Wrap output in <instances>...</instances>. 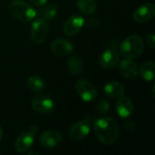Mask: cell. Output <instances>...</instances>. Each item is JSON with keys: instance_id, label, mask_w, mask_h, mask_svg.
I'll return each instance as SVG.
<instances>
[{"instance_id": "6da1fadb", "label": "cell", "mask_w": 155, "mask_h": 155, "mask_svg": "<svg viewBox=\"0 0 155 155\" xmlns=\"http://www.w3.org/2000/svg\"><path fill=\"white\" fill-rule=\"evenodd\" d=\"M94 131L98 141L104 145L114 143L120 134V126L116 120L111 117L98 118L94 124Z\"/></svg>"}, {"instance_id": "7a4b0ae2", "label": "cell", "mask_w": 155, "mask_h": 155, "mask_svg": "<svg viewBox=\"0 0 155 155\" xmlns=\"http://www.w3.org/2000/svg\"><path fill=\"white\" fill-rule=\"evenodd\" d=\"M144 48V43L142 36L133 35L126 37L120 45V54L127 59H135L139 57Z\"/></svg>"}, {"instance_id": "3957f363", "label": "cell", "mask_w": 155, "mask_h": 155, "mask_svg": "<svg viewBox=\"0 0 155 155\" xmlns=\"http://www.w3.org/2000/svg\"><path fill=\"white\" fill-rule=\"evenodd\" d=\"M9 13L17 20L27 23L36 16V11L31 5L23 0H13L8 5Z\"/></svg>"}, {"instance_id": "277c9868", "label": "cell", "mask_w": 155, "mask_h": 155, "mask_svg": "<svg viewBox=\"0 0 155 155\" xmlns=\"http://www.w3.org/2000/svg\"><path fill=\"white\" fill-rule=\"evenodd\" d=\"M37 132V126L32 125L28 131L23 132L15 140V149L19 153H24L28 152L35 141V135Z\"/></svg>"}, {"instance_id": "5b68a950", "label": "cell", "mask_w": 155, "mask_h": 155, "mask_svg": "<svg viewBox=\"0 0 155 155\" xmlns=\"http://www.w3.org/2000/svg\"><path fill=\"white\" fill-rule=\"evenodd\" d=\"M75 92L84 102H92L97 96L96 87L87 79H81L76 82Z\"/></svg>"}, {"instance_id": "8992f818", "label": "cell", "mask_w": 155, "mask_h": 155, "mask_svg": "<svg viewBox=\"0 0 155 155\" xmlns=\"http://www.w3.org/2000/svg\"><path fill=\"white\" fill-rule=\"evenodd\" d=\"M31 104L33 109L38 114H48L53 113L54 110V102L49 96L45 94L34 96Z\"/></svg>"}, {"instance_id": "52a82bcc", "label": "cell", "mask_w": 155, "mask_h": 155, "mask_svg": "<svg viewBox=\"0 0 155 155\" xmlns=\"http://www.w3.org/2000/svg\"><path fill=\"white\" fill-rule=\"evenodd\" d=\"M48 25L43 18L36 19L31 26V38L35 44H42L48 35Z\"/></svg>"}, {"instance_id": "ba28073f", "label": "cell", "mask_w": 155, "mask_h": 155, "mask_svg": "<svg viewBox=\"0 0 155 155\" xmlns=\"http://www.w3.org/2000/svg\"><path fill=\"white\" fill-rule=\"evenodd\" d=\"M63 141V135L60 132L55 130H49L43 132L40 134L39 142L45 149H52L56 147Z\"/></svg>"}, {"instance_id": "9c48e42d", "label": "cell", "mask_w": 155, "mask_h": 155, "mask_svg": "<svg viewBox=\"0 0 155 155\" xmlns=\"http://www.w3.org/2000/svg\"><path fill=\"white\" fill-rule=\"evenodd\" d=\"M84 25V19L82 15H72L64 25V33L67 36H74L77 35Z\"/></svg>"}, {"instance_id": "30bf717a", "label": "cell", "mask_w": 155, "mask_h": 155, "mask_svg": "<svg viewBox=\"0 0 155 155\" xmlns=\"http://www.w3.org/2000/svg\"><path fill=\"white\" fill-rule=\"evenodd\" d=\"M91 131V125L88 120L79 121L74 124L69 130V135L74 141H80L86 137Z\"/></svg>"}, {"instance_id": "8fae6325", "label": "cell", "mask_w": 155, "mask_h": 155, "mask_svg": "<svg viewBox=\"0 0 155 155\" xmlns=\"http://www.w3.org/2000/svg\"><path fill=\"white\" fill-rule=\"evenodd\" d=\"M154 15V5L153 3H145L134 11L133 17L137 23H145L153 19Z\"/></svg>"}, {"instance_id": "7c38bea8", "label": "cell", "mask_w": 155, "mask_h": 155, "mask_svg": "<svg viewBox=\"0 0 155 155\" xmlns=\"http://www.w3.org/2000/svg\"><path fill=\"white\" fill-rule=\"evenodd\" d=\"M120 62V54L119 52L114 48H109L103 52L100 56L99 63L103 68L112 69L115 67Z\"/></svg>"}, {"instance_id": "4fadbf2b", "label": "cell", "mask_w": 155, "mask_h": 155, "mask_svg": "<svg viewBox=\"0 0 155 155\" xmlns=\"http://www.w3.org/2000/svg\"><path fill=\"white\" fill-rule=\"evenodd\" d=\"M134 111V105L132 100L127 96H121L116 103V113L123 119L131 117Z\"/></svg>"}, {"instance_id": "5bb4252c", "label": "cell", "mask_w": 155, "mask_h": 155, "mask_svg": "<svg viewBox=\"0 0 155 155\" xmlns=\"http://www.w3.org/2000/svg\"><path fill=\"white\" fill-rule=\"evenodd\" d=\"M74 45L64 38H57L51 44L52 52L58 56H66L74 52Z\"/></svg>"}, {"instance_id": "9a60e30c", "label": "cell", "mask_w": 155, "mask_h": 155, "mask_svg": "<svg viewBox=\"0 0 155 155\" xmlns=\"http://www.w3.org/2000/svg\"><path fill=\"white\" fill-rule=\"evenodd\" d=\"M119 63H120L119 70H120L121 74L124 77L130 79V80H133L138 76L139 67L134 61H133L132 59L125 58L124 60H123Z\"/></svg>"}, {"instance_id": "2e32d148", "label": "cell", "mask_w": 155, "mask_h": 155, "mask_svg": "<svg viewBox=\"0 0 155 155\" xmlns=\"http://www.w3.org/2000/svg\"><path fill=\"white\" fill-rule=\"evenodd\" d=\"M104 91L108 97H111L114 99L120 98L121 96L124 94V85L117 81H112V82L107 83L104 87Z\"/></svg>"}, {"instance_id": "e0dca14e", "label": "cell", "mask_w": 155, "mask_h": 155, "mask_svg": "<svg viewBox=\"0 0 155 155\" xmlns=\"http://www.w3.org/2000/svg\"><path fill=\"white\" fill-rule=\"evenodd\" d=\"M67 68L68 71L73 74V75H78L80 74L83 70H84V63L81 57L78 55H72L69 57L67 61Z\"/></svg>"}, {"instance_id": "ac0fdd59", "label": "cell", "mask_w": 155, "mask_h": 155, "mask_svg": "<svg viewBox=\"0 0 155 155\" xmlns=\"http://www.w3.org/2000/svg\"><path fill=\"white\" fill-rule=\"evenodd\" d=\"M139 74L145 81H153L155 78V64L153 62L143 63L139 69Z\"/></svg>"}, {"instance_id": "d6986e66", "label": "cell", "mask_w": 155, "mask_h": 155, "mask_svg": "<svg viewBox=\"0 0 155 155\" xmlns=\"http://www.w3.org/2000/svg\"><path fill=\"white\" fill-rule=\"evenodd\" d=\"M57 6L55 4H49V5H44L41 8H39L37 14L40 15L41 18L45 20H50L56 16L57 15Z\"/></svg>"}, {"instance_id": "ffe728a7", "label": "cell", "mask_w": 155, "mask_h": 155, "mask_svg": "<svg viewBox=\"0 0 155 155\" xmlns=\"http://www.w3.org/2000/svg\"><path fill=\"white\" fill-rule=\"evenodd\" d=\"M78 9L84 15H91L96 11L97 4L95 0H76Z\"/></svg>"}, {"instance_id": "44dd1931", "label": "cell", "mask_w": 155, "mask_h": 155, "mask_svg": "<svg viewBox=\"0 0 155 155\" xmlns=\"http://www.w3.org/2000/svg\"><path fill=\"white\" fill-rule=\"evenodd\" d=\"M27 86L29 87L30 90L35 93H40L44 91L45 87L44 80L36 74L29 76V78L27 79Z\"/></svg>"}, {"instance_id": "7402d4cb", "label": "cell", "mask_w": 155, "mask_h": 155, "mask_svg": "<svg viewBox=\"0 0 155 155\" xmlns=\"http://www.w3.org/2000/svg\"><path fill=\"white\" fill-rule=\"evenodd\" d=\"M96 110L101 114H106L110 111V104H109V103L105 99L101 98V99H99L97 101Z\"/></svg>"}, {"instance_id": "603a6c76", "label": "cell", "mask_w": 155, "mask_h": 155, "mask_svg": "<svg viewBox=\"0 0 155 155\" xmlns=\"http://www.w3.org/2000/svg\"><path fill=\"white\" fill-rule=\"evenodd\" d=\"M86 25H87V26H88L89 28H96V27L99 26L100 22H99V20H98L96 17H94V16H93V17H90V18L87 19Z\"/></svg>"}, {"instance_id": "cb8c5ba5", "label": "cell", "mask_w": 155, "mask_h": 155, "mask_svg": "<svg viewBox=\"0 0 155 155\" xmlns=\"http://www.w3.org/2000/svg\"><path fill=\"white\" fill-rule=\"evenodd\" d=\"M146 42H147V45L151 48H154L155 35L153 33H150L149 35H147V36H146Z\"/></svg>"}, {"instance_id": "d4e9b609", "label": "cell", "mask_w": 155, "mask_h": 155, "mask_svg": "<svg viewBox=\"0 0 155 155\" xmlns=\"http://www.w3.org/2000/svg\"><path fill=\"white\" fill-rule=\"evenodd\" d=\"M125 129H127V131L129 133L134 132V130H135V124H134V122H133L131 120L127 121L125 123Z\"/></svg>"}, {"instance_id": "484cf974", "label": "cell", "mask_w": 155, "mask_h": 155, "mask_svg": "<svg viewBox=\"0 0 155 155\" xmlns=\"http://www.w3.org/2000/svg\"><path fill=\"white\" fill-rule=\"evenodd\" d=\"M30 3H32L34 5H36V6H42L44 5H45L48 0H29Z\"/></svg>"}, {"instance_id": "4316f807", "label": "cell", "mask_w": 155, "mask_h": 155, "mask_svg": "<svg viewBox=\"0 0 155 155\" xmlns=\"http://www.w3.org/2000/svg\"><path fill=\"white\" fill-rule=\"evenodd\" d=\"M3 134H4L3 129H2V127L0 126V142H1V140H2V138H3Z\"/></svg>"}, {"instance_id": "83f0119b", "label": "cell", "mask_w": 155, "mask_h": 155, "mask_svg": "<svg viewBox=\"0 0 155 155\" xmlns=\"http://www.w3.org/2000/svg\"><path fill=\"white\" fill-rule=\"evenodd\" d=\"M28 155H32V154H36V155H38V153H36V152H29L28 153H27Z\"/></svg>"}]
</instances>
